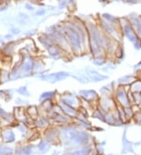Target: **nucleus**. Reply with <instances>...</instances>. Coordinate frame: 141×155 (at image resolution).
<instances>
[{
  "instance_id": "2",
  "label": "nucleus",
  "mask_w": 141,
  "mask_h": 155,
  "mask_svg": "<svg viewBox=\"0 0 141 155\" xmlns=\"http://www.w3.org/2000/svg\"><path fill=\"white\" fill-rule=\"evenodd\" d=\"M39 149L41 150L42 151H46L47 149H48V146L46 143H42V144L39 147Z\"/></svg>"
},
{
  "instance_id": "1",
  "label": "nucleus",
  "mask_w": 141,
  "mask_h": 155,
  "mask_svg": "<svg viewBox=\"0 0 141 155\" xmlns=\"http://www.w3.org/2000/svg\"><path fill=\"white\" fill-rule=\"evenodd\" d=\"M87 154V150H78L74 152L73 155H86Z\"/></svg>"
}]
</instances>
